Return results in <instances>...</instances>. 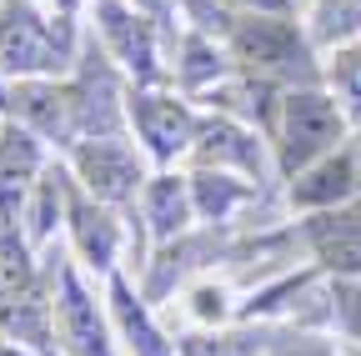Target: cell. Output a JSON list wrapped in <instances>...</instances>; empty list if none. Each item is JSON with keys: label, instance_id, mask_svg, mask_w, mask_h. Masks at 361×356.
I'll use <instances>...</instances> for the list:
<instances>
[{"label": "cell", "instance_id": "obj_18", "mask_svg": "<svg viewBox=\"0 0 361 356\" xmlns=\"http://www.w3.org/2000/svg\"><path fill=\"white\" fill-rule=\"evenodd\" d=\"M191 196H196V216L201 221H231L256 196V181H246V176H236V171L196 166L191 171Z\"/></svg>", "mask_w": 361, "mask_h": 356}, {"label": "cell", "instance_id": "obj_15", "mask_svg": "<svg viewBox=\"0 0 361 356\" xmlns=\"http://www.w3.org/2000/svg\"><path fill=\"white\" fill-rule=\"evenodd\" d=\"M361 196V166H356V151H331L316 166L296 171L291 176V206L296 211H331L341 201H356Z\"/></svg>", "mask_w": 361, "mask_h": 356}, {"label": "cell", "instance_id": "obj_28", "mask_svg": "<svg viewBox=\"0 0 361 356\" xmlns=\"http://www.w3.org/2000/svg\"><path fill=\"white\" fill-rule=\"evenodd\" d=\"M6 91H11V85H6V75H0V111H6Z\"/></svg>", "mask_w": 361, "mask_h": 356}, {"label": "cell", "instance_id": "obj_26", "mask_svg": "<svg viewBox=\"0 0 361 356\" xmlns=\"http://www.w3.org/2000/svg\"><path fill=\"white\" fill-rule=\"evenodd\" d=\"M0 356H40V351H30V346H20V341H0Z\"/></svg>", "mask_w": 361, "mask_h": 356}, {"label": "cell", "instance_id": "obj_1", "mask_svg": "<svg viewBox=\"0 0 361 356\" xmlns=\"http://www.w3.org/2000/svg\"><path fill=\"white\" fill-rule=\"evenodd\" d=\"M80 56V35L71 11H56L51 0H0V75H71Z\"/></svg>", "mask_w": 361, "mask_h": 356}, {"label": "cell", "instance_id": "obj_10", "mask_svg": "<svg viewBox=\"0 0 361 356\" xmlns=\"http://www.w3.org/2000/svg\"><path fill=\"white\" fill-rule=\"evenodd\" d=\"M45 141L20 121H0V226H20V211L45 176Z\"/></svg>", "mask_w": 361, "mask_h": 356}, {"label": "cell", "instance_id": "obj_16", "mask_svg": "<svg viewBox=\"0 0 361 356\" xmlns=\"http://www.w3.org/2000/svg\"><path fill=\"white\" fill-rule=\"evenodd\" d=\"M141 221H146V236L156 246L176 241L180 231L196 221V196H191V176H176V171H151V181L141 191Z\"/></svg>", "mask_w": 361, "mask_h": 356}, {"label": "cell", "instance_id": "obj_8", "mask_svg": "<svg viewBox=\"0 0 361 356\" xmlns=\"http://www.w3.org/2000/svg\"><path fill=\"white\" fill-rule=\"evenodd\" d=\"M56 321H61V351L66 356H116L111 306L85 281V266L61 261L56 266Z\"/></svg>", "mask_w": 361, "mask_h": 356}, {"label": "cell", "instance_id": "obj_3", "mask_svg": "<svg viewBox=\"0 0 361 356\" xmlns=\"http://www.w3.org/2000/svg\"><path fill=\"white\" fill-rule=\"evenodd\" d=\"M226 51H231V61L256 75V80H271V85H316V66H311V35L291 20V16H241L231 20V30H226Z\"/></svg>", "mask_w": 361, "mask_h": 356}, {"label": "cell", "instance_id": "obj_23", "mask_svg": "<svg viewBox=\"0 0 361 356\" xmlns=\"http://www.w3.org/2000/svg\"><path fill=\"white\" fill-rule=\"evenodd\" d=\"M186 301H191V317H196V321H206V326H221L226 317H231V296H226V286H216V281L191 286V291H186Z\"/></svg>", "mask_w": 361, "mask_h": 356}, {"label": "cell", "instance_id": "obj_22", "mask_svg": "<svg viewBox=\"0 0 361 356\" xmlns=\"http://www.w3.org/2000/svg\"><path fill=\"white\" fill-rule=\"evenodd\" d=\"M180 356H261V341L251 336H186L180 341Z\"/></svg>", "mask_w": 361, "mask_h": 356}, {"label": "cell", "instance_id": "obj_25", "mask_svg": "<svg viewBox=\"0 0 361 356\" xmlns=\"http://www.w3.org/2000/svg\"><path fill=\"white\" fill-rule=\"evenodd\" d=\"M336 301H341V326L361 341V281H346Z\"/></svg>", "mask_w": 361, "mask_h": 356}, {"label": "cell", "instance_id": "obj_14", "mask_svg": "<svg viewBox=\"0 0 361 356\" xmlns=\"http://www.w3.org/2000/svg\"><path fill=\"white\" fill-rule=\"evenodd\" d=\"M106 306H111V331H116L126 356H180V346L151 321L146 301L130 291V281L121 271L106 276Z\"/></svg>", "mask_w": 361, "mask_h": 356}, {"label": "cell", "instance_id": "obj_4", "mask_svg": "<svg viewBox=\"0 0 361 356\" xmlns=\"http://www.w3.org/2000/svg\"><path fill=\"white\" fill-rule=\"evenodd\" d=\"M66 171L75 176V186L85 196H96L106 206H130L141 201L151 181V156L141 146H130L126 136H85L66 151Z\"/></svg>", "mask_w": 361, "mask_h": 356}, {"label": "cell", "instance_id": "obj_5", "mask_svg": "<svg viewBox=\"0 0 361 356\" xmlns=\"http://www.w3.org/2000/svg\"><path fill=\"white\" fill-rule=\"evenodd\" d=\"M126 121L135 130V146L151 156V166H171L180 156H191L196 146V111L186 106V96L166 91V85H130L126 91Z\"/></svg>", "mask_w": 361, "mask_h": 356}, {"label": "cell", "instance_id": "obj_21", "mask_svg": "<svg viewBox=\"0 0 361 356\" xmlns=\"http://www.w3.org/2000/svg\"><path fill=\"white\" fill-rule=\"evenodd\" d=\"M326 80H331V96L346 106V116L361 121V40H351V46H336V51H331Z\"/></svg>", "mask_w": 361, "mask_h": 356}, {"label": "cell", "instance_id": "obj_12", "mask_svg": "<svg viewBox=\"0 0 361 356\" xmlns=\"http://www.w3.org/2000/svg\"><path fill=\"white\" fill-rule=\"evenodd\" d=\"M301 236L322 261V271H331L336 281H361V196L331 211H311Z\"/></svg>", "mask_w": 361, "mask_h": 356}, {"label": "cell", "instance_id": "obj_27", "mask_svg": "<svg viewBox=\"0 0 361 356\" xmlns=\"http://www.w3.org/2000/svg\"><path fill=\"white\" fill-rule=\"evenodd\" d=\"M130 6H141V11H146V16H161V11H166V6H171V0H130Z\"/></svg>", "mask_w": 361, "mask_h": 356}, {"label": "cell", "instance_id": "obj_20", "mask_svg": "<svg viewBox=\"0 0 361 356\" xmlns=\"http://www.w3.org/2000/svg\"><path fill=\"white\" fill-rule=\"evenodd\" d=\"M226 66H231V61L216 51V40L191 35L186 40V61L176 66V75H180V85H186V96H196V91H206V85H216L226 75Z\"/></svg>", "mask_w": 361, "mask_h": 356}, {"label": "cell", "instance_id": "obj_11", "mask_svg": "<svg viewBox=\"0 0 361 356\" xmlns=\"http://www.w3.org/2000/svg\"><path fill=\"white\" fill-rule=\"evenodd\" d=\"M75 181V176H71ZM66 231H71V251H75V266H85L90 276H116L121 266V221H116V206L85 196L80 186L71 191V216H66Z\"/></svg>", "mask_w": 361, "mask_h": 356}, {"label": "cell", "instance_id": "obj_19", "mask_svg": "<svg viewBox=\"0 0 361 356\" xmlns=\"http://www.w3.org/2000/svg\"><path fill=\"white\" fill-rule=\"evenodd\" d=\"M306 35H311V46H331V51L361 40V0H311Z\"/></svg>", "mask_w": 361, "mask_h": 356}, {"label": "cell", "instance_id": "obj_13", "mask_svg": "<svg viewBox=\"0 0 361 356\" xmlns=\"http://www.w3.org/2000/svg\"><path fill=\"white\" fill-rule=\"evenodd\" d=\"M191 156H196V166L236 171V176H246V181H256V186H261V171H266V151H261L256 125H251V121H236V116L201 121Z\"/></svg>", "mask_w": 361, "mask_h": 356}, {"label": "cell", "instance_id": "obj_2", "mask_svg": "<svg viewBox=\"0 0 361 356\" xmlns=\"http://www.w3.org/2000/svg\"><path fill=\"white\" fill-rule=\"evenodd\" d=\"M346 125H351V116L331 91H322V85H291V91L276 101V121H271L276 166L286 176L316 166L322 156L341 151Z\"/></svg>", "mask_w": 361, "mask_h": 356}, {"label": "cell", "instance_id": "obj_6", "mask_svg": "<svg viewBox=\"0 0 361 356\" xmlns=\"http://www.w3.org/2000/svg\"><path fill=\"white\" fill-rule=\"evenodd\" d=\"M6 116L20 121L25 130L56 151H71L80 141V96L71 75H30V80H11L6 91Z\"/></svg>", "mask_w": 361, "mask_h": 356}, {"label": "cell", "instance_id": "obj_24", "mask_svg": "<svg viewBox=\"0 0 361 356\" xmlns=\"http://www.w3.org/2000/svg\"><path fill=\"white\" fill-rule=\"evenodd\" d=\"M261 356H336L322 336H286V341H276V346H266Z\"/></svg>", "mask_w": 361, "mask_h": 356}, {"label": "cell", "instance_id": "obj_7", "mask_svg": "<svg viewBox=\"0 0 361 356\" xmlns=\"http://www.w3.org/2000/svg\"><path fill=\"white\" fill-rule=\"evenodd\" d=\"M96 35L101 56L130 80V85H161V46H156V20L130 6V0H96Z\"/></svg>", "mask_w": 361, "mask_h": 356}, {"label": "cell", "instance_id": "obj_17", "mask_svg": "<svg viewBox=\"0 0 361 356\" xmlns=\"http://www.w3.org/2000/svg\"><path fill=\"white\" fill-rule=\"evenodd\" d=\"M71 191H75L71 171H66V166H45L40 186L30 191V201H25V211H20V226H16L35 251L51 246L56 231L66 226V216H71Z\"/></svg>", "mask_w": 361, "mask_h": 356}, {"label": "cell", "instance_id": "obj_9", "mask_svg": "<svg viewBox=\"0 0 361 356\" xmlns=\"http://www.w3.org/2000/svg\"><path fill=\"white\" fill-rule=\"evenodd\" d=\"M0 341H20L40 356L61 351V321H56V276L40 271L20 286H0Z\"/></svg>", "mask_w": 361, "mask_h": 356}]
</instances>
